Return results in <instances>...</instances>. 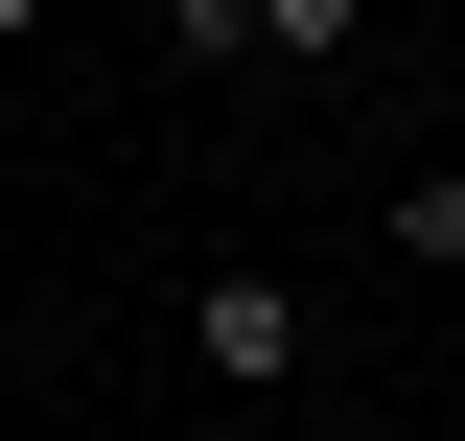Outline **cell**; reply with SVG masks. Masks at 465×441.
Wrapping results in <instances>:
<instances>
[{
  "label": "cell",
  "instance_id": "obj_1",
  "mask_svg": "<svg viewBox=\"0 0 465 441\" xmlns=\"http://www.w3.org/2000/svg\"><path fill=\"white\" fill-rule=\"evenodd\" d=\"M186 372H210V418H280L302 395V279H256V256L186 279Z\"/></svg>",
  "mask_w": 465,
  "mask_h": 441
},
{
  "label": "cell",
  "instance_id": "obj_2",
  "mask_svg": "<svg viewBox=\"0 0 465 441\" xmlns=\"http://www.w3.org/2000/svg\"><path fill=\"white\" fill-rule=\"evenodd\" d=\"M256 47H302V70H349V47H372V0H256Z\"/></svg>",
  "mask_w": 465,
  "mask_h": 441
},
{
  "label": "cell",
  "instance_id": "obj_3",
  "mask_svg": "<svg viewBox=\"0 0 465 441\" xmlns=\"http://www.w3.org/2000/svg\"><path fill=\"white\" fill-rule=\"evenodd\" d=\"M0 47H47V0H0Z\"/></svg>",
  "mask_w": 465,
  "mask_h": 441
},
{
  "label": "cell",
  "instance_id": "obj_4",
  "mask_svg": "<svg viewBox=\"0 0 465 441\" xmlns=\"http://www.w3.org/2000/svg\"><path fill=\"white\" fill-rule=\"evenodd\" d=\"M186 441H280V418H186Z\"/></svg>",
  "mask_w": 465,
  "mask_h": 441
}]
</instances>
